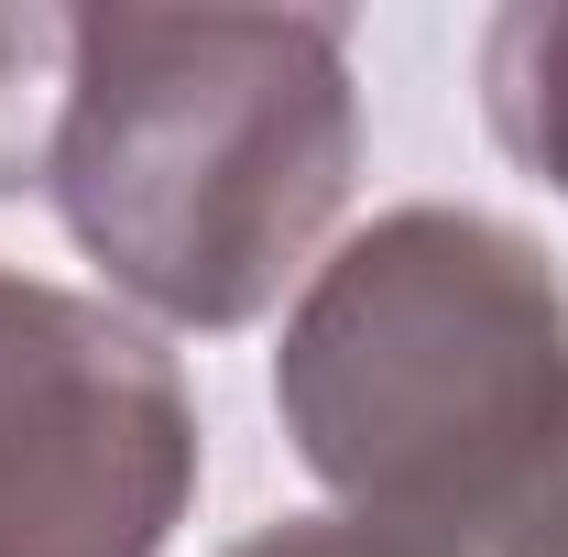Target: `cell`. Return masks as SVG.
I'll list each match as a JSON object with an SVG mask.
<instances>
[{
    "label": "cell",
    "mask_w": 568,
    "mask_h": 557,
    "mask_svg": "<svg viewBox=\"0 0 568 557\" xmlns=\"http://www.w3.org/2000/svg\"><path fill=\"white\" fill-rule=\"evenodd\" d=\"M197 503V394L121 306L0 263V557H164Z\"/></svg>",
    "instance_id": "obj_3"
},
{
    "label": "cell",
    "mask_w": 568,
    "mask_h": 557,
    "mask_svg": "<svg viewBox=\"0 0 568 557\" xmlns=\"http://www.w3.org/2000/svg\"><path fill=\"white\" fill-rule=\"evenodd\" d=\"M481 110L503 153L568 198V0H514L481 33Z\"/></svg>",
    "instance_id": "obj_4"
},
{
    "label": "cell",
    "mask_w": 568,
    "mask_h": 557,
    "mask_svg": "<svg viewBox=\"0 0 568 557\" xmlns=\"http://www.w3.org/2000/svg\"><path fill=\"white\" fill-rule=\"evenodd\" d=\"M361 175L328 11H77L44 186L67 241L164 328H252Z\"/></svg>",
    "instance_id": "obj_1"
},
{
    "label": "cell",
    "mask_w": 568,
    "mask_h": 557,
    "mask_svg": "<svg viewBox=\"0 0 568 557\" xmlns=\"http://www.w3.org/2000/svg\"><path fill=\"white\" fill-rule=\"evenodd\" d=\"M470 557H568V437L547 448V470L503 503V525H493Z\"/></svg>",
    "instance_id": "obj_7"
},
{
    "label": "cell",
    "mask_w": 568,
    "mask_h": 557,
    "mask_svg": "<svg viewBox=\"0 0 568 557\" xmlns=\"http://www.w3.org/2000/svg\"><path fill=\"white\" fill-rule=\"evenodd\" d=\"M77 11H0V186H44V153L67 121Z\"/></svg>",
    "instance_id": "obj_5"
},
{
    "label": "cell",
    "mask_w": 568,
    "mask_h": 557,
    "mask_svg": "<svg viewBox=\"0 0 568 557\" xmlns=\"http://www.w3.org/2000/svg\"><path fill=\"white\" fill-rule=\"evenodd\" d=\"M230 557H459V547H437L416 525H372V514H284L263 536H241Z\"/></svg>",
    "instance_id": "obj_6"
},
{
    "label": "cell",
    "mask_w": 568,
    "mask_h": 557,
    "mask_svg": "<svg viewBox=\"0 0 568 557\" xmlns=\"http://www.w3.org/2000/svg\"><path fill=\"white\" fill-rule=\"evenodd\" d=\"M274 416L339 514L481 547L568 437V284L481 209L351 230L284 317Z\"/></svg>",
    "instance_id": "obj_2"
}]
</instances>
